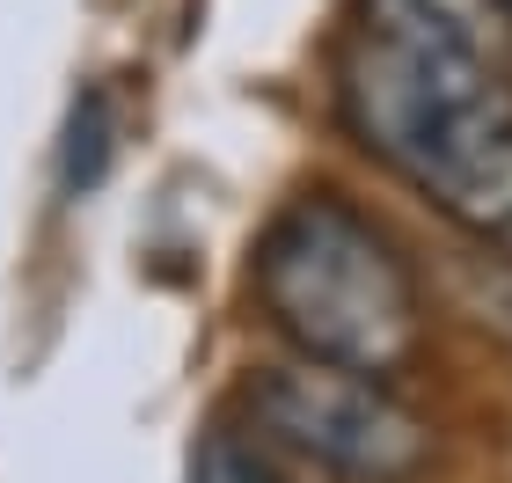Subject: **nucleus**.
I'll return each instance as SVG.
<instances>
[{
    "label": "nucleus",
    "instance_id": "1",
    "mask_svg": "<svg viewBox=\"0 0 512 483\" xmlns=\"http://www.w3.org/2000/svg\"><path fill=\"white\" fill-rule=\"evenodd\" d=\"M344 110L359 140L461 235L512 249V52L359 30Z\"/></svg>",
    "mask_w": 512,
    "mask_h": 483
},
{
    "label": "nucleus",
    "instance_id": "2",
    "mask_svg": "<svg viewBox=\"0 0 512 483\" xmlns=\"http://www.w3.org/2000/svg\"><path fill=\"white\" fill-rule=\"evenodd\" d=\"M264 315L308 359H337L359 374H403L425 344V301L403 249L344 198H293L256 242Z\"/></svg>",
    "mask_w": 512,
    "mask_h": 483
},
{
    "label": "nucleus",
    "instance_id": "3",
    "mask_svg": "<svg viewBox=\"0 0 512 483\" xmlns=\"http://www.w3.org/2000/svg\"><path fill=\"white\" fill-rule=\"evenodd\" d=\"M249 418L271 447L344 483H410L432 462V425L381 374L337 359H271L249 374Z\"/></svg>",
    "mask_w": 512,
    "mask_h": 483
},
{
    "label": "nucleus",
    "instance_id": "4",
    "mask_svg": "<svg viewBox=\"0 0 512 483\" xmlns=\"http://www.w3.org/2000/svg\"><path fill=\"white\" fill-rule=\"evenodd\" d=\"M447 293L454 308L512 344V257H498V242H469V249H447Z\"/></svg>",
    "mask_w": 512,
    "mask_h": 483
},
{
    "label": "nucleus",
    "instance_id": "5",
    "mask_svg": "<svg viewBox=\"0 0 512 483\" xmlns=\"http://www.w3.org/2000/svg\"><path fill=\"white\" fill-rule=\"evenodd\" d=\"M110 154H118V110H110L103 88H88V96L74 103V118H66V147H59V183H66V198L96 191L103 169H110Z\"/></svg>",
    "mask_w": 512,
    "mask_h": 483
},
{
    "label": "nucleus",
    "instance_id": "6",
    "mask_svg": "<svg viewBox=\"0 0 512 483\" xmlns=\"http://www.w3.org/2000/svg\"><path fill=\"white\" fill-rule=\"evenodd\" d=\"M191 483H286V476H278V462L256 440H242V432H213V440L191 454Z\"/></svg>",
    "mask_w": 512,
    "mask_h": 483
},
{
    "label": "nucleus",
    "instance_id": "7",
    "mask_svg": "<svg viewBox=\"0 0 512 483\" xmlns=\"http://www.w3.org/2000/svg\"><path fill=\"white\" fill-rule=\"evenodd\" d=\"M505 8H512V0H505Z\"/></svg>",
    "mask_w": 512,
    "mask_h": 483
}]
</instances>
